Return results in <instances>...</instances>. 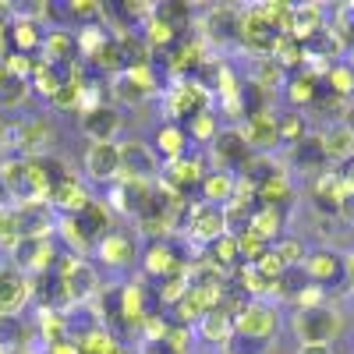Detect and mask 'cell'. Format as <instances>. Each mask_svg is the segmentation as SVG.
I'll return each instance as SVG.
<instances>
[{
  "label": "cell",
  "instance_id": "cell-48",
  "mask_svg": "<svg viewBox=\"0 0 354 354\" xmlns=\"http://www.w3.org/2000/svg\"><path fill=\"white\" fill-rule=\"evenodd\" d=\"M64 15L75 25V32H78V28H85V25H100L103 21V4L100 0H71V4L64 8Z\"/></svg>",
  "mask_w": 354,
  "mask_h": 354
},
{
  "label": "cell",
  "instance_id": "cell-52",
  "mask_svg": "<svg viewBox=\"0 0 354 354\" xmlns=\"http://www.w3.org/2000/svg\"><path fill=\"white\" fill-rule=\"evenodd\" d=\"M28 93H32V88H28V82L11 75L4 85H0V110H21L25 100H28Z\"/></svg>",
  "mask_w": 354,
  "mask_h": 354
},
{
  "label": "cell",
  "instance_id": "cell-58",
  "mask_svg": "<svg viewBox=\"0 0 354 354\" xmlns=\"http://www.w3.org/2000/svg\"><path fill=\"white\" fill-rule=\"evenodd\" d=\"M294 354H337V351H333V344H298Z\"/></svg>",
  "mask_w": 354,
  "mask_h": 354
},
{
  "label": "cell",
  "instance_id": "cell-54",
  "mask_svg": "<svg viewBox=\"0 0 354 354\" xmlns=\"http://www.w3.org/2000/svg\"><path fill=\"white\" fill-rule=\"evenodd\" d=\"M255 270H259L266 280H270V283H277V280L287 273V266L280 262V255H277V252H273V245H270V252H266V255L255 262Z\"/></svg>",
  "mask_w": 354,
  "mask_h": 354
},
{
  "label": "cell",
  "instance_id": "cell-19",
  "mask_svg": "<svg viewBox=\"0 0 354 354\" xmlns=\"http://www.w3.org/2000/svg\"><path fill=\"white\" fill-rule=\"evenodd\" d=\"M85 177L103 185H113L121 177V153H117V142H88V149L82 156Z\"/></svg>",
  "mask_w": 354,
  "mask_h": 354
},
{
  "label": "cell",
  "instance_id": "cell-11",
  "mask_svg": "<svg viewBox=\"0 0 354 354\" xmlns=\"http://www.w3.org/2000/svg\"><path fill=\"white\" fill-rule=\"evenodd\" d=\"M277 36H280V32L270 25V18H266V11H262V4L241 8V36H238V43H241L245 53H252V57H270Z\"/></svg>",
  "mask_w": 354,
  "mask_h": 354
},
{
  "label": "cell",
  "instance_id": "cell-7",
  "mask_svg": "<svg viewBox=\"0 0 354 354\" xmlns=\"http://www.w3.org/2000/svg\"><path fill=\"white\" fill-rule=\"evenodd\" d=\"M301 273L308 277V283H315L319 290H333L340 283H347V259L330 248V245H322V248H308V259L301 266Z\"/></svg>",
  "mask_w": 354,
  "mask_h": 354
},
{
  "label": "cell",
  "instance_id": "cell-18",
  "mask_svg": "<svg viewBox=\"0 0 354 354\" xmlns=\"http://www.w3.org/2000/svg\"><path fill=\"white\" fill-rule=\"evenodd\" d=\"M347 195V185H344V177L337 167H326L322 174L312 177V188H308V202H312V209L322 213V216H333L337 220V205L340 198Z\"/></svg>",
  "mask_w": 354,
  "mask_h": 354
},
{
  "label": "cell",
  "instance_id": "cell-16",
  "mask_svg": "<svg viewBox=\"0 0 354 354\" xmlns=\"http://www.w3.org/2000/svg\"><path fill=\"white\" fill-rule=\"evenodd\" d=\"M153 195V181H131V177H117V181L110 185V202L106 209H117L121 216H131L138 220L145 202H149Z\"/></svg>",
  "mask_w": 354,
  "mask_h": 354
},
{
  "label": "cell",
  "instance_id": "cell-38",
  "mask_svg": "<svg viewBox=\"0 0 354 354\" xmlns=\"http://www.w3.org/2000/svg\"><path fill=\"white\" fill-rule=\"evenodd\" d=\"M195 333L205 340V344H216V347H223L230 337H234V319L223 312V308H209L198 322H195Z\"/></svg>",
  "mask_w": 354,
  "mask_h": 354
},
{
  "label": "cell",
  "instance_id": "cell-61",
  "mask_svg": "<svg viewBox=\"0 0 354 354\" xmlns=\"http://www.w3.org/2000/svg\"><path fill=\"white\" fill-rule=\"evenodd\" d=\"M344 259H347V283L354 287V248H351V252H347Z\"/></svg>",
  "mask_w": 354,
  "mask_h": 354
},
{
  "label": "cell",
  "instance_id": "cell-57",
  "mask_svg": "<svg viewBox=\"0 0 354 354\" xmlns=\"http://www.w3.org/2000/svg\"><path fill=\"white\" fill-rule=\"evenodd\" d=\"M11 57V21H0V64Z\"/></svg>",
  "mask_w": 354,
  "mask_h": 354
},
{
  "label": "cell",
  "instance_id": "cell-34",
  "mask_svg": "<svg viewBox=\"0 0 354 354\" xmlns=\"http://www.w3.org/2000/svg\"><path fill=\"white\" fill-rule=\"evenodd\" d=\"M75 347H78V354H121L124 351L117 333L110 326H103V322H96V326H88V330H78Z\"/></svg>",
  "mask_w": 354,
  "mask_h": 354
},
{
  "label": "cell",
  "instance_id": "cell-20",
  "mask_svg": "<svg viewBox=\"0 0 354 354\" xmlns=\"http://www.w3.org/2000/svg\"><path fill=\"white\" fill-rule=\"evenodd\" d=\"M32 301V280L15 266H0V315H21V308Z\"/></svg>",
  "mask_w": 354,
  "mask_h": 354
},
{
  "label": "cell",
  "instance_id": "cell-46",
  "mask_svg": "<svg viewBox=\"0 0 354 354\" xmlns=\"http://www.w3.org/2000/svg\"><path fill=\"white\" fill-rule=\"evenodd\" d=\"M308 131H312L308 113H301V110H287V113H280V149H290V145H298Z\"/></svg>",
  "mask_w": 354,
  "mask_h": 354
},
{
  "label": "cell",
  "instance_id": "cell-49",
  "mask_svg": "<svg viewBox=\"0 0 354 354\" xmlns=\"http://www.w3.org/2000/svg\"><path fill=\"white\" fill-rule=\"evenodd\" d=\"M21 238H25V234H21V216H18V209H15V202L0 205V248L11 252Z\"/></svg>",
  "mask_w": 354,
  "mask_h": 354
},
{
  "label": "cell",
  "instance_id": "cell-2",
  "mask_svg": "<svg viewBox=\"0 0 354 354\" xmlns=\"http://www.w3.org/2000/svg\"><path fill=\"white\" fill-rule=\"evenodd\" d=\"M160 100H163L167 121L170 124H181V128L192 121L195 113L213 110V93L202 82H195V78H174L170 85H163Z\"/></svg>",
  "mask_w": 354,
  "mask_h": 354
},
{
  "label": "cell",
  "instance_id": "cell-56",
  "mask_svg": "<svg viewBox=\"0 0 354 354\" xmlns=\"http://www.w3.org/2000/svg\"><path fill=\"white\" fill-rule=\"evenodd\" d=\"M337 220H344V223L354 227V192H351V188H347V195H344L340 205H337Z\"/></svg>",
  "mask_w": 354,
  "mask_h": 354
},
{
  "label": "cell",
  "instance_id": "cell-51",
  "mask_svg": "<svg viewBox=\"0 0 354 354\" xmlns=\"http://www.w3.org/2000/svg\"><path fill=\"white\" fill-rule=\"evenodd\" d=\"M82 88H85V85H78V82L68 78V82L46 100V103H50L57 113H82Z\"/></svg>",
  "mask_w": 354,
  "mask_h": 354
},
{
  "label": "cell",
  "instance_id": "cell-59",
  "mask_svg": "<svg viewBox=\"0 0 354 354\" xmlns=\"http://www.w3.org/2000/svg\"><path fill=\"white\" fill-rule=\"evenodd\" d=\"M46 354H78V347H75V340H61V344L46 347Z\"/></svg>",
  "mask_w": 354,
  "mask_h": 354
},
{
  "label": "cell",
  "instance_id": "cell-50",
  "mask_svg": "<svg viewBox=\"0 0 354 354\" xmlns=\"http://www.w3.org/2000/svg\"><path fill=\"white\" fill-rule=\"evenodd\" d=\"M273 252L280 255V262L287 266V270H301L305 259H308V245L301 238H294V234H283V238L273 245Z\"/></svg>",
  "mask_w": 354,
  "mask_h": 354
},
{
  "label": "cell",
  "instance_id": "cell-6",
  "mask_svg": "<svg viewBox=\"0 0 354 354\" xmlns=\"http://www.w3.org/2000/svg\"><path fill=\"white\" fill-rule=\"evenodd\" d=\"M280 333V308L277 301H248L238 315H234V337L248 340H273Z\"/></svg>",
  "mask_w": 354,
  "mask_h": 354
},
{
  "label": "cell",
  "instance_id": "cell-24",
  "mask_svg": "<svg viewBox=\"0 0 354 354\" xmlns=\"http://www.w3.org/2000/svg\"><path fill=\"white\" fill-rule=\"evenodd\" d=\"M93 252L103 266H110V270H128V266H135V259H138V245H135V238L128 230H110Z\"/></svg>",
  "mask_w": 354,
  "mask_h": 354
},
{
  "label": "cell",
  "instance_id": "cell-43",
  "mask_svg": "<svg viewBox=\"0 0 354 354\" xmlns=\"http://www.w3.org/2000/svg\"><path fill=\"white\" fill-rule=\"evenodd\" d=\"M202 259H209L216 270L223 273H234L241 266V255H238V238L234 234H223V238H216L213 245H205V255Z\"/></svg>",
  "mask_w": 354,
  "mask_h": 354
},
{
  "label": "cell",
  "instance_id": "cell-28",
  "mask_svg": "<svg viewBox=\"0 0 354 354\" xmlns=\"http://www.w3.org/2000/svg\"><path fill=\"white\" fill-rule=\"evenodd\" d=\"M319 93H322V78H315L312 71H294V75H287V85H283V96H287V103H290V110H312V103L319 100Z\"/></svg>",
  "mask_w": 354,
  "mask_h": 354
},
{
  "label": "cell",
  "instance_id": "cell-3",
  "mask_svg": "<svg viewBox=\"0 0 354 354\" xmlns=\"http://www.w3.org/2000/svg\"><path fill=\"white\" fill-rule=\"evenodd\" d=\"M163 93V82L156 75V64H131L110 78V96L124 106H138L145 100H156Z\"/></svg>",
  "mask_w": 354,
  "mask_h": 354
},
{
  "label": "cell",
  "instance_id": "cell-37",
  "mask_svg": "<svg viewBox=\"0 0 354 354\" xmlns=\"http://www.w3.org/2000/svg\"><path fill=\"white\" fill-rule=\"evenodd\" d=\"M283 223H287V213L283 209H270V205H255V213L248 220V230L259 234L266 245H277L283 238Z\"/></svg>",
  "mask_w": 354,
  "mask_h": 354
},
{
  "label": "cell",
  "instance_id": "cell-9",
  "mask_svg": "<svg viewBox=\"0 0 354 354\" xmlns=\"http://www.w3.org/2000/svg\"><path fill=\"white\" fill-rule=\"evenodd\" d=\"M57 262H61V252H57L53 238H21L11 248V266L21 270L25 277H39V273L53 270Z\"/></svg>",
  "mask_w": 354,
  "mask_h": 354
},
{
  "label": "cell",
  "instance_id": "cell-45",
  "mask_svg": "<svg viewBox=\"0 0 354 354\" xmlns=\"http://www.w3.org/2000/svg\"><path fill=\"white\" fill-rule=\"evenodd\" d=\"M153 18L170 25L174 32H181V28H188V21H192V4L188 0H160V4H153Z\"/></svg>",
  "mask_w": 354,
  "mask_h": 354
},
{
  "label": "cell",
  "instance_id": "cell-10",
  "mask_svg": "<svg viewBox=\"0 0 354 354\" xmlns=\"http://www.w3.org/2000/svg\"><path fill=\"white\" fill-rule=\"evenodd\" d=\"M185 234L192 238L195 248L213 245L216 238L227 234V220H223V205H209V202H192L188 216H185Z\"/></svg>",
  "mask_w": 354,
  "mask_h": 354
},
{
  "label": "cell",
  "instance_id": "cell-1",
  "mask_svg": "<svg viewBox=\"0 0 354 354\" xmlns=\"http://www.w3.org/2000/svg\"><path fill=\"white\" fill-rule=\"evenodd\" d=\"M110 230H113V213L106 209V202H100V198H93L75 216H61V234H64V241L75 252L96 248Z\"/></svg>",
  "mask_w": 354,
  "mask_h": 354
},
{
  "label": "cell",
  "instance_id": "cell-15",
  "mask_svg": "<svg viewBox=\"0 0 354 354\" xmlns=\"http://www.w3.org/2000/svg\"><path fill=\"white\" fill-rule=\"evenodd\" d=\"M202 177H205L202 156L188 153V156H181V160H170V163H163V170H160L156 181H163L170 192H177L181 198H188L192 192H198V188H202Z\"/></svg>",
  "mask_w": 354,
  "mask_h": 354
},
{
  "label": "cell",
  "instance_id": "cell-63",
  "mask_svg": "<svg viewBox=\"0 0 354 354\" xmlns=\"http://www.w3.org/2000/svg\"><path fill=\"white\" fill-rule=\"evenodd\" d=\"M0 205H8V192H4V185H0Z\"/></svg>",
  "mask_w": 354,
  "mask_h": 354
},
{
  "label": "cell",
  "instance_id": "cell-42",
  "mask_svg": "<svg viewBox=\"0 0 354 354\" xmlns=\"http://www.w3.org/2000/svg\"><path fill=\"white\" fill-rule=\"evenodd\" d=\"M270 57H273V61H277L287 75H294V71H301V68H305V43H301V39H294V36H277Z\"/></svg>",
  "mask_w": 354,
  "mask_h": 354
},
{
  "label": "cell",
  "instance_id": "cell-4",
  "mask_svg": "<svg viewBox=\"0 0 354 354\" xmlns=\"http://www.w3.org/2000/svg\"><path fill=\"white\" fill-rule=\"evenodd\" d=\"M290 330L301 344H333L344 330V315L330 301L319 308H294Z\"/></svg>",
  "mask_w": 354,
  "mask_h": 354
},
{
  "label": "cell",
  "instance_id": "cell-53",
  "mask_svg": "<svg viewBox=\"0 0 354 354\" xmlns=\"http://www.w3.org/2000/svg\"><path fill=\"white\" fill-rule=\"evenodd\" d=\"M238 238V255H241V262H248V266H255L266 252H270V245H266L259 234H252V230H241V234H234Z\"/></svg>",
  "mask_w": 354,
  "mask_h": 354
},
{
  "label": "cell",
  "instance_id": "cell-44",
  "mask_svg": "<svg viewBox=\"0 0 354 354\" xmlns=\"http://www.w3.org/2000/svg\"><path fill=\"white\" fill-rule=\"evenodd\" d=\"M322 88L333 93V96H340V100H351L354 96V68L347 61H333L330 71L322 75Z\"/></svg>",
  "mask_w": 354,
  "mask_h": 354
},
{
  "label": "cell",
  "instance_id": "cell-55",
  "mask_svg": "<svg viewBox=\"0 0 354 354\" xmlns=\"http://www.w3.org/2000/svg\"><path fill=\"white\" fill-rule=\"evenodd\" d=\"M290 305H294V308H319V305H326V290H319L315 283H305Z\"/></svg>",
  "mask_w": 354,
  "mask_h": 354
},
{
  "label": "cell",
  "instance_id": "cell-12",
  "mask_svg": "<svg viewBox=\"0 0 354 354\" xmlns=\"http://www.w3.org/2000/svg\"><path fill=\"white\" fill-rule=\"evenodd\" d=\"M117 153H121V177H131V181H156L163 170L156 149L142 138L117 142Z\"/></svg>",
  "mask_w": 354,
  "mask_h": 354
},
{
  "label": "cell",
  "instance_id": "cell-25",
  "mask_svg": "<svg viewBox=\"0 0 354 354\" xmlns=\"http://www.w3.org/2000/svg\"><path fill=\"white\" fill-rule=\"evenodd\" d=\"M322 138V153H326L330 167H344L347 160H354V124L340 121V124H326L319 131Z\"/></svg>",
  "mask_w": 354,
  "mask_h": 354
},
{
  "label": "cell",
  "instance_id": "cell-31",
  "mask_svg": "<svg viewBox=\"0 0 354 354\" xmlns=\"http://www.w3.org/2000/svg\"><path fill=\"white\" fill-rule=\"evenodd\" d=\"M248 85L262 88L266 96H273V93H283V85H287V71L273 61V57H252V68H248Z\"/></svg>",
  "mask_w": 354,
  "mask_h": 354
},
{
  "label": "cell",
  "instance_id": "cell-36",
  "mask_svg": "<svg viewBox=\"0 0 354 354\" xmlns=\"http://www.w3.org/2000/svg\"><path fill=\"white\" fill-rule=\"evenodd\" d=\"M326 21V8L322 4H294V18H290V36L294 39H312L315 32H322Z\"/></svg>",
  "mask_w": 354,
  "mask_h": 354
},
{
  "label": "cell",
  "instance_id": "cell-33",
  "mask_svg": "<svg viewBox=\"0 0 354 354\" xmlns=\"http://www.w3.org/2000/svg\"><path fill=\"white\" fill-rule=\"evenodd\" d=\"M0 185H4L8 198H15V202L28 198V163H25V156H18V153L0 156Z\"/></svg>",
  "mask_w": 354,
  "mask_h": 354
},
{
  "label": "cell",
  "instance_id": "cell-40",
  "mask_svg": "<svg viewBox=\"0 0 354 354\" xmlns=\"http://www.w3.org/2000/svg\"><path fill=\"white\" fill-rule=\"evenodd\" d=\"M68 82V71L57 68V64H46L43 57H36V68H32V78H28V88L32 93H39L43 100H50L57 88H61Z\"/></svg>",
  "mask_w": 354,
  "mask_h": 354
},
{
  "label": "cell",
  "instance_id": "cell-47",
  "mask_svg": "<svg viewBox=\"0 0 354 354\" xmlns=\"http://www.w3.org/2000/svg\"><path fill=\"white\" fill-rule=\"evenodd\" d=\"M220 113L216 110H202V113H195L192 121L185 124V135H188V142H205L209 145L216 135H220Z\"/></svg>",
  "mask_w": 354,
  "mask_h": 354
},
{
  "label": "cell",
  "instance_id": "cell-14",
  "mask_svg": "<svg viewBox=\"0 0 354 354\" xmlns=\"http://www.w3.org/2000/svg\"><path fill=\"white\" fill-rule=\"evenodd\" d=\"M241 36V8L216 4L202 15V43L205 46H230Z\"/></svg>",
  "mask_w": 354,
  "mask_h": 354
},
{
  "label": "cell",
  "instance_id": "cell-60",
  "mask_svg": "<svg viewBox=\"0 0 354 354\" xmlns=\"http://www.w3.org/2000/svg\"><path fill=\"white\" fill-rule=\"evenodd\" d=\"M337 170H340V177H344V185L354 192V160H347V163H344V167H337Z\"/></svg>",
  "mask_w": 354,
  "mask_h": 354
},
{
  "label": "cell",
  "instance_id": "cell-17",
  "mask_svg": "<svg viewBox=\"0 0 354 354\" xmlns=\"http://www.w3.org/2000/svg\"><path fill=\"white\" fill-rule=\"evenodd\" d=\"M78 128L88 142H113L117 131L124 128V117H121V106L117 103H100L93 110H85L78 117Z\"/></svg>",
  "mask_w": 354,
  "mask_h": 354
},
{
  "label": "cell",
  "instance_id": "cell-5",
  "mask_svg": "<svg viewBox=\"0 0 354 354\" xmlns=\"http://www.w3.org/2000/svg\"><path fill=\"white\" fill-rule=\"evenodd\" d=\"M57 270H61V280H64V294H68V305L78 308V305H88L96 301V294L103 290L100 283V273L96 266L88 262L85 255H64L57 262Z\"/></svg>",
  "mask_w": 354,
  "mask_h": 354
},
{
  "label": "cell",
  "instance_id": "cell-41",
  "mask_svg": "<svg viewBox=\"0 0 354 354\" xmlns=\"http://www.w3.org/2000/svg\"><path fill=\"white\" fill-rule=\"evenodd\" d=\"M32 340V330L21 315H0V354H11V351H21Z\"/></svg>",
  "mask_w": 354,
  "mask_h": 354
},
{
  "label": "cell",
  "instance_id": "cell-23",
  "mask_svg": "<svg viewBox=\"0 0 354 354\" xmlns=\"http://www.w3.org/2000/svg\"><path fill=\"white\" fill-rule=\"evenodd\" d=\"M283 167L298 170V174H308V177H315V174L326 170L330 163H326V153H322V138H319V131H308L298 145H290ZM290 170H287V174H290Z\"/></svg>",
  "mask_w": 354,
  "mask_h": 354
},
{
  "label": "cell",
  "instance_id": "cell-13",
  "mask_svg": "<svg viewBox=\"0 0 354 354\" xmlns=\"http://www.w3.org/2000/svg\"><path fill=\"white\" fill-rule=\"evenodd\" d=\"M209 160H213V170H227V174L238 177V170L252 160V149H248V142H245L238 124L220 128V135L209 142Z\"/></svg>",
  "mask_w": 354,
  "mask_h": 354
},
{
  "label": "cell",
  "instance_id": "cell-26",
  "mask_svg": "<svg viewBox=\"0 0 354 354\" xmlns=\"http://www.w3.org/2000/svg\"><path fill=\"white\" fill-rule=\"evenodd\" d=\"M88 202H93V195H88L85 181H82V177H75V174H68L64 181L50 192V209L61 213V216H75L78 209H85Z\"/></svg>",
  "mask_w": 354,
  "mask_h": 354
},
{
  "label": "cell",
  "instance_id": "cell-32",
  "mask_svg": "<svg viewBox=\"0 0 354 354\" xmlns=\"http://www.w3.org/2000/svg\"><path fill=\"white\" fill-rule=\"evenodd\" d=\"M153 149H156V156H160V163H170V160H181V156H188L192 153V142H188V135H185V128L181 124H160V131H156V138L149 142Z\"/></svg>",
  "mask_w": 354,
  "mask_h": 354
},
{
  "label": "cell",
  "instance_id": "cell-35",
  "mask_svg": "<svg viewBox=\"0 0 354 354\" xmlns=\"http://www.w3.org/2000/svg\"><path fill=\"white\" fill-rule=\"evenodd\" d=\"M192 337L195 333L188 326H177V322L170 319L167 333L156 337V340H142L138 354H192Z\"/></svg>",
  "mask_w": 354,
  "mask_h": 354
},
{
  "label": "cell",
  "instance_id": "cell-30",
  "mask_svg": "<svg viewBox=\"0 0 354 354\" xmlns=\"http://www.w3.org/2000/svg\"><path fill=\"white\" fill-rule=\"evenodd\" d=\"M294 181H290V174L287 170H280V174H273L270 181H262L259 188H255V205H270V209H283L287 213V205L294 202Z\"/></svg>",
  "mask_w": 354,
  "mask_h": 354
},
{
  "label": "cell",
  "instance_id": "cell-22",
  "mask_svg": "<svg viewBox=\"0 0 354 354\" xmlns=\"http://www.w3.org/2000/svg\"><path fill=\"white\" fill-rule=\"evenodd\" d=\"M43 61L46 64H57V68H71L82 61V53H78V39H75V28H64V25H53L50 32L43 36Z\"/></svg>",
  "mask_w": 354,
  "mask_h": 354
},
{
  "label": "cell",
  "instance_id": "cell-8",
  "mask_svg": "<svg viewBox=\"0 0 354 354\" xmlns=\"http://www.w3.org/2000/svg\"><path fill=\"white\" fill-rule=\"evenodd\" d=\"M238 128H241L248 149L255 156H277V149H280V113L273 106H266V110L245 117Z\"/></svg>",
  "mask_w": 354,
  "mask_h": 354
},
{
  "label": "cell",
  "instance_id": "cell-39",
  "mask_svg": "<svg viewBox=\"0 0 354 354\" xmlns=\"http://www.w3.org/2000/svg\"><path fill=\"white\" fill-rule=\"evenodd\" d=\"M234 188H238V177L227 174V170H205L202 177V202H209V205H227L234 198Z\"/></svg>",
  "mask_w": 354,
  "mask_h": 354
},
{
  "label": "cell",
  "instance_id": "cell-21",
  "mask_svg": "<svg viewBox=\"0 0 354 354\" xmlns=\"http://www.w3.org/2000/svg\"><path fill=\"white\" fill-rule=\"evenodd\" d=\"M188 259L185 255H177L174 241H149V248H145L142 255V277H149V280H167L170 273L177 270H185Z\"/></svg>",
  "mask_w": 354,
  "mask_h": 354
},
{
  "label": "cell",
  "instance_id": "cell-62",
  "mask_svg": "<svg viewBox=\"0 0 354 354\" xmlns=\"http://www.w3.org/2000/svg\"><path fill=\"white\" fill-rule=\"evenodd\" d=\"M8 138H11V128H8L4 121H0V153L8 149Z\"/></svg>",
  "mask_w": 354,
  "mask_h": 354
},
{
  "label": "cell",
  "instance_id": "cell-29",
  "mask_svg": "<svg viewBox=\"0 0 354 354\" xmlns=\"http://www.w3.org/2000/svg\"><path fill=\"white\" fill-rule=\"evenodd\" d=\"M43 21L32 15H15L11 18V53H36L43 46Z\"/></svg>",
  "mask_w": 354,
  "mask_h": 354
},
{
  "label": "cell",
  "instance_id": "cell-27",
  "mask_svg": "<svg viewBox=\"0 0 354 354\" xmlns=\"http://www.w3.org/2000/svg\"><path fill=\"white\" fill-rule=\"evenodd\" d=\"M149 287L142 280L121 283V322L128 330H142V322L149 319Z\"/></svg>",
  "mask_w": 354,
  "mask_h": 354
}]
</instances>
